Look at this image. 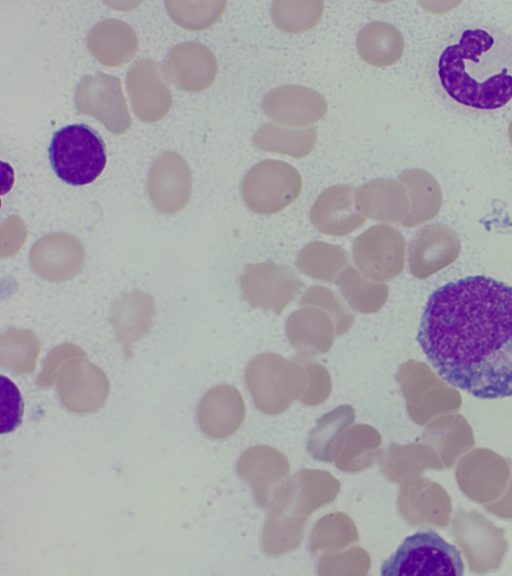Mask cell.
Wrapping results in <instances>:
<instances>
[{
    "mask_svg": "<svg viewBox=\"0 0 512 576\" xmlns=\"http://www.w3.org/2000/svg\"><path fill=\"white\" fill-rule=\"evenodd\" d=\"M300 304L313 305L326 310L335 322L337 334L347 332L354 322V316L347 310L342 301L326 287L311 286L303 294Z\"/></svg>",
    "mask_w": 512,
    "mask_h": 576,
    "instance_id": "obj_19",
    "label": "cell"
},
{
    "mask_svg": "<svg viewBox=\"0 0 512 576\" xmlns=\"http://www.w3.org/2000/svg\"><path fill=\"white\" fill-rule=\"evenodd\" d=\"M335 283L351 309L361 314L378 312L388 297L387 285L367 279L351 266L338 275Z\"/></svg>",
    "mask_w": 512,
    "mask_h": 576,
    "instance_id": "obj_15",
    "label": "cell"
},
{
    "mask_svg": "<svg viewBox=\"0 0 512 576\" xmlns=\"http://www.w3.org/2000/svg\"><path fill=\"white\" fill-rule=\"evenodd\" d=\"M240 283L243 298L250 306L277 315L304 286L293 269L271 261L248 264Z\"/></svg>",
    "mask_w": 512,
    "mask_h": 576,
    "instance_id": "obj_6",
    "label": "cell"
},
{
    "mask_svg": "<svg viewBox=\"0 0 512 576\" xmlns=\"http://www.w3.org/2000/svg\"><path fill=\"white\" fill-rule=\"evenodd\" d=\"M324 12L321 0H274L270 15L273 23L288 33H299L313 28Z\"/></svg>",
    "mask_w": 512,
    "mask_h": 576,
    "instance_id": "obj_17",
    "label": "cell"
},
{
    "mask_svg": "<svg viewBox=\"0 0 512 576\" xmlns=\"http://www.w3.org/2000/svg\"><path fill=\"white\" fill-rule=\"evenodd\" d=\"M356 203L369 218L382 222L398 220L404 210L402 188L392 179H372L355 189Z\"/></svg>",
    "mask_w": 512,
    "mask_h": 576,
    "instance_id": "obj_13",
    "label": "cell"
},
{
    "mask_svg": "<svg viewBox=\"0 0 512 576\" xmlns=\"http://www.w3.org/2000/svg\"><path fill=\"white\" fill-rule=\"evenodd\" d=\"M463 573L459 550L432 530L416 532L405 538L380 569L382 576H461Z\"/></svg>",
    "mask_w": 512,
    "mask_h": 576,
    "instance_id": "obj_4",
    "label": "cell"
},
{
    "mask_svg": "<svg viewBox=\"0 0 512 576\" xmlns=\"http://www.w3.org/2000/svg\"><path fill=\"white\" fill-rule=\"evenodd\" d=\"M58 389L60 400L68 410L90 413L105 404L109 383L99 367L74 359L61 368Z\"/></svg>",
    "mask_w": 512,
    "mask_h": 576,
    "instance_id": "obj_9",
    "label": "cell"
},
{
    "mask_svg": "<svg viewBox=\"0 0 512 576\" xmlns=\"http://www.w3.org/2000/svg\"><path fill=\"white\" fill-rule=\"evenodd\" d=\"M355 198V189L335 184L324 189L310 209V221L321 233L345 236L360 228L366 221Z\"/></svg>",
    "mask_w": 512,
    "mask_h": 576,
    "instance_id": "obj_10",
    "label": "cell"
},
{
    "mask_svg": "<svg viewBox=\"0 0 512 576\" xmlns=\"http://www.w3.org/2000/svg\"><path fill=\"white\" fill-rule=\"evenodd\" d=\"M317 131L315 127L289 128L267 122L253 134L255 147L266 152L286 154L295 158L307 156L315 147Z\"/></svg>",
    "mask_w": 512,
    "mask_h": 576,
    "instance_id": "obj_14",
    "label": "cell"
},
{
    "mask_svg": "<svg viewBox=\"0 0 512 576\" xmlns=\"http://www.w3.org/2000/svg\"><path fill=\"white\" fill-rule=\"evenodd\" d=\"M356 47L365 62L376 67H384L392 65L401 57L404 40L394 25L384 21H373L358 31Z\"/></svg>",
    "mask_w": 512,
    "mask_h": 576,
    "instance_id": "obj_12",
    "label": "cell"
},
{
    "mask_svg": "<svg viewBox=\"0 0 512 576\" xmlns=\"http://www.w3.org/2000/svg\"><path fill=\"white\" fill-rule=\"evenodd\" d=\"M360 273L374 282L395 277L402 268L403 241L397 230L377 224L358 235L352 246Z\"/></svg>",
    "mask_w": 512,
    "mask_h": 576,
    "instance_id": "obj_7",
    "label": "cell"
},
{
    "mask_svg": "<svg viewBox=\"0 0 512 576\" xmlns=\"http://www.w3.org/2000/svg\"><path fill=\"white\" fill-rule=\"evenodd\" d=\"M436 75L458 106L497 111L512 101V36L490 24H470L443 46Z\"/></svg>",
    "mask_w": 512,
    "mask_h": 576,
    "instance_id": "obj_2",
    "label": "cell"
},
{
    "mask_svg": "<svg viewBox=\"0 0 512 576\" xmlns=\"http://www.w3.org/2000/svg\"><path fill=\"white\" fill-rule=\"evenodd\" d=\"M348 263V254L341 246L322 241L306 244L296 260L304 275L327 282L335 281Z\"/></svg>",
    "mask_w": 512,
    "mask_h": 576,
    "instance_id": "obj_16",
    "label": "cell"
},
{
    "mask_svg": "<svg viewBox=\"0 0 512 576\" xmlns=\"http://www.w3.org/2000/svg\"><path fill=\"white\" fill-rule=\"evenodd\" d=\"M417 341L448 384L480 399L512 396V286L483 275L437 288Z\"/></svg>",
    "mask_w": 512,
    "mask_h": 576,
    "instance_id": "obj_1",
    "label": "cell"
},
{
    "mask_svg": "<svg viewBox=\"0 0 512 576\" xmlns=\"http://www.w3.org/2000/svg\"><path fill=\"white\" fill-rule=\"evenodd\" d=\"M262 109L277 124L308 127L323 118L328 102L317 90L299 84H285L268 91L262 99Z\"/></svg>",
    "mask_w": 512,
    "mask_h": 576,
    "instance_id": "obj_8",
    "label": "cell"
},
{
    "mask_svg": "<svg viewBox=\"0 0 512 576\" xmlns=\"http://www.w3.org/2000/svg\"><path fill=\"white\" fill-rule=\"evenodd\" d=\"M7 335H3L1 340V366L22 374L33 372L39 353V344L34 335L22 332Z\"/></svg>",
    "mask_w": 512,
    "mask_h": 576,
    "instance_id": "obj_18",
    "label": "cell"
},
{
    "mask_svg": "<svg viewBox=\"0 0 512 576\" xmlns=\"http://www.w3.org/2000/svg\"><path fill=\"white\" fill-rule=\"evenodd\" d=\"M302 177L291 164L264 159L254 164L242 182L247 207L258 214H274L289 206L300 194Z\"/></svg>",
    "mask_w": 512,
    "mask_h": 576,
    "instance_id": "obj_5",
    "label": "cell"
},
{
    "mask_svg": "<svg viewBox=\"0 0 512 576\" xmlns=\"http://www.w3.org/2000/svg\"><path fill=\"white\" fill-rule=\"evenodd\" d=\"M48 157L56 176L72 186L90 184L100 176L107 163L103 139L84 123L57 130L52 136Z\"/></svg>",
    "mask_w": 512,
    "mask_h": 576,
    "instance_id": "obj_3",
    "label": "cell"
},
{
    "mask_svg": "<svg viewBox=\"0 0 512 576\" xmlns=\"http://www.w3.org/2000/svg\"><path fill=\"white\" fill-rule=\"evenodd\" d=\"M286 334L298 347L318 350L327 349L334 338L335 322L324 309L313 305H301L286 321Z\"/></svg>",
    "mask_w": 512,
    "mask_h": 576,
    "instance_id": "obj_11",
    "label": "cell"
}]
</instances>
